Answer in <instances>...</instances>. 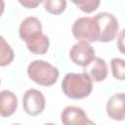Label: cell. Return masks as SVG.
Wrapping results in <instances>:
<instances>
[{
	"label": "cell",
	"instance_id": "cell-1",
	"mask_svg": "<svg viewBox=\"0 0 125 125\" xmlns=\"http://www.w3.org/2000/svg\"><path fill=\"white\" fill-rule=\"evenodd\" d=\"M19 34L32 54L44 55L47 53L50 41L48 36L42 32V24L37 18L28 17L24 19L20 25Z\"/></svg>",
	"mask_w": 125,
	"mask_h": 125
},
{
	"label": "cell",
	"instance_id": "cell-2",
	"mask_svg": "<svg viewBox=\"0 0 125 125\" xmlns=\"http://www.w3.org/2000/svg\"><path fill=\"white\" fill-rule=\"evenodd\" d=\"M93 89V80L86 73H67L62 82L63 94L70 99L79 100L88 97Z\"/></svg>",
	"mask_w": 125,
	"mask_h": 125
},
{
	"label": "cell",
	"instance_id": "cell-3",
	"mask_svg": "<svg viewBox=\"0 0 125 125\" xmlns=\"http://www.w3.org/2000/svg\"><path fill=\"white\" fill-rule=\"evenodd\" d=\"M27 74L36 84L50 87L57 82L60 72L59 69L51 63L42 60H35L28 64Z\"/></svg>",
	"mask_w": 125,
	"mask_h": 125
},
{
	"label": "cell",
	"instance_id": "cell-4",
	"mask_svg": "<svg viewBox=\"0 0 125 125\" xmlns=\"http://www.w3.org/2000/svg\"><path fill=\"white\" fill-rule=\"evenodd\" d=\"M76 39L88 42H96L100 39V26L95 17H83L77 19L71 28Z\"/></svg>",
	"mask_w": 125,
	"mask_h": 125
},
{
	"label": "cell",
	"instance_id": "cell-5",
	"mask_svg": "<svg viewBox=\"0 0 125 125\" xmlns=\"http://www.w3.org/2000/svg\"><path fill=\"white\" fill-rule=\"evenodd\" d=\"M100 26L99 41L106 43L114 39L118 30V21L112 14L103 12L95 16Z\"/></svg>",
	"mask_w": 125,
	"mask_h": 125
},
{
	"label": "cell",
	"instance_id": "cell-6",
	"mask_svg": "<svg viewBox=\"0 0 125 125\" xmlns=\"http://www.w3.org/2000/svg\"><path fill=\"white\" fill-rule=\"evenodd\" d=\"M69 57L75 64L82 67L88 65L96 58L94 48L85 40H81L71 47Z\"/></svg>",
	"mask_w": 125,
	"mask_h": 125
},
{
	"label": "cell",
	"instance_id": "cell-7",
	"mask_svg": "<svg viewBox=\"0 0 125 125\" xmlns=\"http://www.w3.org/2000/svg\"><path fill=\"white\" fill-rule=\"evenodd\" d=\"M46 101L44 95L36 89H28L22 97V106L24 111L32 116L40 114L45 108Z\"/></svg>",
	"mask_w": 125,
	"mask_h": 125
},
{
	"label": "cell",
	"instance_id": "cell-8",
	"mask_svg": "<svg viewBox=\"0 0 125 125\" xmlns=\"http://www.w3.org/2000/svg\"><path fill=\"white\" fill-rule=\"evenodd\" d=\"M62 122L64 125H84V124H93L87 117L85 111L78 106L68 105L65 106L61 114Z\"/></svg>",
	"mask_w": 125,
	"mask_h": 125
},
{
	"label": "cell",
	"instance_id": "cell-9",
	"mask_svg": "<svg viewBox=\"0 0 125 125\" xmlns=\"http://www.w3.org/2000/svg\"><path fill=\"white\" fill-rule=\"evenodd\" d=\"M107 115L117 121L125 119V93H117L112 95L106 103Z\"/></svg>",
	"mask_w": 125,
	"mask_h": 125
},
{
	"label": "cell",
	"instance_id": "cell-10",
	"mask_svg": "<svg viewBox=\"0 0 125 125\" xmlns=\"http://www.w3.org/2000/svg\"><path fill=\"white\" fill-rule=\"evenodd\" d=\"M84 72H86L93 81H104L107 76V65L104 60L102 58H95L88 65L84 66Z\"/></svg>",
	"mask_w": 125,
	"mask_h": 125
},
{
	"label": "cell",
	"instance_id": "cell-11",
	"mask_svg": "<svg viewBox=\"0 0 125 125\" xmlns=\"http://www.w3.org/2000/svg\"><path fill=\"white\" fill-rule=\"evenodd\" d=\"M18 100L16 95L9 90H3L0 93V114L2 117L11 116L17 109Z\"/></svg>",
	"mask_w": 125,
	"mask_h": 125
},
{
	"label": "cell",
	"instance_id": "cell-12",
	"mask_svg": "<svg viewBox=\"0 0 125 125\" xmlns=\"http://www.w3.org/2000/svg\"><path fill=\"white\" fill-rule=\"evenodd\" d=\"M45 10L52 15H60L66 8V0H44Z\"/></svg>",
	"mask_w": 125,
	"mask_h": 125
},
{
	"label": "cell",
	"instance_id": "cell-13",
	"mask_svg": "<svg viewBox=\"0 0 125 125\" xmlns=\"http://www.w3.org/2000/svg\"><path fill=\"white\" fill-rule=\"evenodd\" d=\"M0 41H1V47H0V50H1V62H0V65L1 66H5V65L10 64L12 62V61L14 60V51L11 48V46L6 43V41H5L3 36H1Z\"/></svg>",
	"mask_w": 125,
	"mask_h": 125
},
{
	"label": "cell",
	"instance_id": "cell-14",
	"mask_svg": "<svg viewBox=\"0 0 125 125\" xmlns=\"http://www.w3.org/2000/svg\"><path fill=\"white\" fill-rule=\"evenodd\" d=\"M113 77L119 80H125V60L114 58L110 62Z\"/></svg>",
	"mask_w": 125,
	"mask_h": 125
},
{
	"label": "cell",
	"instance_id": "cell-15",
	"mask_svg": "<svg viewBox=\"0 0 125 125\" xmlns=\"http://www.w3.org/2000/svg\"><path fill=\"white\" fill-rule=\"evenodd\" d=\"M74 3L82 12L86 14H90L96 11L100 5L101 0H70Z\"/></svg>",
	"mask_w": 125,
	"mask_h": 125
},
{
	"label": "cell",
	"instance_id": "cell-16",
	"mask_svg": "<svg viewBox=\"0 0 125 125\" xmlns=\"http://www.w3.org/2000/svg\"><path fill=\"white\" fill-rule=\"evenodd\" d=\"M117 48L120 53L125 55V28H123L117 38Z\"/></svg>",
	"mask_w": 125,
	"mask_h": 125
},
{
	"label": "cell",
	"instance_id": "cell-17",
	"mask_svg": "<svg viewBox=\"0 0 125 125\" xmlns=\"http://www.w3.org/2000/svg\"><path fill=\"white\" fill-rule=\"evenodd\" d=\"M42 2H44V0H21L20 2L21 5H22L24 8L27 9H34L37 6H39Z\"/></svg>",
	"mask_w": 125,
	"mask_h": 125
},
{
	"label": "cell",
	"instance_id": "cell-18",
	"mask_svg": "<svg viewBox=\"0 0 125 125\" xmlns=\"http://www.w3.org/2000/svg\"><path fill=\"white\" fill-rule=\"evenodd\" d=\"M18 1H19V2H21V0H18Z\"/></svg>",
	"mask_w": 125,
	"mask_h": 125
}]
</instances>
